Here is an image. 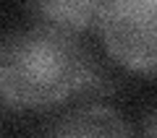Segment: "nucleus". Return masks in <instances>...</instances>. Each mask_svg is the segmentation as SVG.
Returning a JSON list of instances; mask_svg holds the SVG:
<instances>
[{
  "label": "nucleus",
  "mask_w": 157,
  "mask_h": 138,
  "mask_svg": "<svg viewBox=\"0 0 157 138\" xmlns=\"http://www.w3.org/2000/svg\"><path fill=\"white\" fill-rule=\"evenodd\" d=\"M144 133H147V136H157V112L149 117V120H147V125H144Z\"/></svg>",
  "instance_id": "5"
},
{
  "label": "nucleus",
  "mask_w": 157,
  "mask_h": 138,
  "mask_svg": "<svg viewBox=\"0 0 157 138\" xmlns=\"http://www.w3.org/2000/svg\"><path fill=\"white\" fill-rule=\"evenodd\" d=\"M50 133H58V136H126L128 125L113 110L86 107V110L73 112L66 120H60Z\"/></svg>",
  "instance_id": "4"
},
{
  "label": "nucleus",
  "mask_w": 157,
  "mask_h": 138,
  "mask_svg": "<svg viewBox=\"0 0 157 138\" xmlns=\"http://www.w3.org/2000/svg\"><path fill=\"white\" fill-rule=\"evenodd\" d=\"M100 31L121 65L157 73V0H105Z\"/></svg>",
  "instance_id": "2"
},
{
  "label": "nucleus",
  "mask_w": 157,
  "mask_h": 138,
  "mask_svg": "<svg viewBox=\"0 0 157 138\" xmlns=\"http://www.w3.org/2000/svg\"><path fill=\"white\" fill-rule=\"evenodd\" d=\"M92 78L86 52L68 34L32 29L0 42V96L13 107H50Z\"/></svg>",
  "instance_id": "1"
},
{
  "label": "nucleus",
  "mask_w": 157,
  "mask_h": 138,
  "mask_svg": "<svg viewBox=\"0 0 157 138\" xmlns=\"http://www.w3.org/2000/svg\"><path fill=\"white\" fill-rule=\"evenodd\" d=\"M29 5L42 26L71 34L100 21L105 0H29Z\"/></svg>",
  "instance_id": "3"
}]
</instances>
